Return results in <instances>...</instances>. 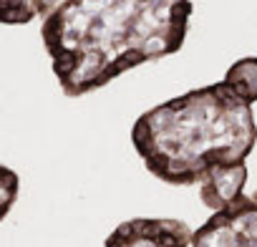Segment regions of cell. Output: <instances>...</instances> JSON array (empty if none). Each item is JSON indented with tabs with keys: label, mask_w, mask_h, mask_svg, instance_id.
Instances as JSON below:
<instances>
[{
	"label": "cell",
	"mask_w": 257,
	"mask_h": 247,
	"mask_svg": "<svg viewBox=\"0 0 257 247\" xmlns=\"http://www.w3.org/2000/svg\"><path fill=\"white\" fill-rule=\"evenodd\" d=\"M192 0H61L41 38L66 96L103 88L142 63L184 46Z\"/></svg>",
	"instance_id": "6da1fadb"
},
{
	"label": "cell",
	"mask_w": 257,
	"mask_h": 247,
	"mask_svg": "<svg viewBox=\"0 0 257 247\" xmlns=\"http://www.w3.org/2000/svg\"><path fill=\"white\" fill-rule=\"evenodd\" d=\"M252 106L222 78L144 111L132 144L157 179L199 184L214 169L244 164L257 142Z\"/></svg>",
	"instance_id": "7a4b0ae2"
},
{
	"label": "cell",
	"mask_w": 257,
	"mask_h": 247,
	"mask_svg": "<svg viewBox=\"0 0 257 247\" xmlns=\"http://www.w3.org/2000/svg\"><path fill=\"white\" fill-rule=\"evenodd\" d=\"M192 247H257V197L239 194L192 234Z\"/></svg>",
	"instance_id": "3957f363"
},
{
	"label": "cell",
	"mask_w": 257,
	"mask_h": 247,
	"mask_svg": "<svg viewBox=\"0 0 257 247\" xmlns=\"http://www.w3.org/2000/svg\"><path fill=\"white\" fill-rule=\"evenodd\" d=\"M192 229L172 217H134L121 222L103 247H192Z\"/></svg>",
	"instance_id": "277c9868"
},
{
	"label": "cell",
	"mask_w": 257,
	"mask_h": 247,
	"mask_svg": "<svg viewBox=\"0 0 257 247\" xmlns=\"http://www.w3.org/2000/svg\"><path fill=\"white\" fill-rule=\"evenodd\" d=\"M244 184H247V164H232L209 172L197 187H199L202 204L214 212L234 202L244 192Z\"/></svg>",
	"instance_id": "5b68a950"
},
{
	"label": "cell",
	"mask_w": 257,
	"mask_h": 247,
	"mask_svg": "<svg viewBox=\"0 0 257 247\" xmlns=\"http://www.w3.org/2000/svg\"><path fill=\"white\" fill-rule=\"evenodd\" d=\"M61 0H0V23L26 26L36 18H46Z\"/></svg>",
	"instance_id": "8992f818"
},
{
	"label": "cell",
	"mask_w": 257,
	"mask_h": 247,
	"mask_svg": "<svg viewBox=\"0 0 257 247\" xmlns=\"http://www.w3.org/2000/svg\"><path fill=\"white\" fill-rule=\"evenodd\" d=\"M224 81L232 83L247 101L254 103V101H257V56L234 61V63L227 68Z\"/></svg>",
	"instance_id": "52a82bcc"
},
{
	"label": "cell",
	"mask_w": 257,
	"mask_h": 247,
	"mask_svg": "<svg viewBox=\"0 0 257 247\" xmlns=\"http://www.w3.org/2000/svg\"><path fill=\"white\" fill-rule=\"evenodd\" d=\"M18 192H21L18 174L11 167L0 164V222H3L8 217V212L13 209V204L18 199Z\"/></svg>",
	"instance_id": "ba28073f"
},
{
	"label": "cell",
	"mask_w": 257,
	"mask_h": 247,
	"mask_svg": "<svg viewBox=\"0 0 257 247\" xmlns=\"http://www.w3.org/2000/svg\"><path fill=\"white\" fill-rule=\"evenodd\" d=\"M254 197H257V192H254Z\"/></svg>",
	"instance_id": "9c48e42d"
}]
</instances>
